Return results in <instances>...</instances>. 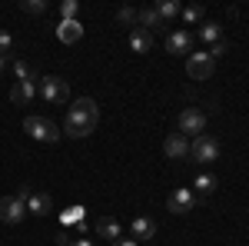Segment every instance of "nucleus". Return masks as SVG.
<instances>
[{
  "label": "nucleus",
  "mask_w": 249,
  "mask_h": 246,
  "mask_svg": "<svg viewBox=\"0 0 249 246\" xmlns=\"http://www.w3.org/2000/svg\"><path fill=\"white\" fill-rule=\"evenodd\" d=\"M96 123H100V107H96L90 96H80L77 103L67 110L63 133L73 136V140H80V136H90V133L96 130Z\"/></svg>",
  "instance_id": "nucleus-1"
},
{
  "label": "nucleus",
  "mask_w": 249,
  "mask_h": 246,
  "mask_svg": "<svg viewBox=\"0 0 249 246\" xmlns=\"http://www.w3.org/2000/svg\"><path fill=\"white\" fill-rule=\"evenodd\" d=\"M23 130H27V136H34L37 143H57L60 136H63L53 120H47V116H40V114L27 116V120H23Z\"/></svg>",
  "instance_id": "nucleus-2"
},
{
  "label": "nucleus",
  "mask_w": 249,
  "mask_h": 246,
  "mask_svg": "<svg viewBox=\"0 0 249 246\" xmlns=\"http://www.w3.org/2000/svg\"><path fill=\"white\" fill-rule=\"evenodd\" d=\"M37 90L47 103H67V100H70V83H67L63 76H40Z\"/></svg>",
  "instance_id": "nucleus-3"
},
{
  "label": "nucleus",
  "mask_w": 249,
  "mask_h": 246,
  "mask_svg": "<svg viewBox=\"0 0 249 246\" xmlns=\"http://www.w3.org/2000/svg\"><path fill=\"white\" fill-rule=\"evenodd\" d=\"M179 133L183 136H203L206 133V114L199 107H186L179 114Z\"/></svg>",
  "instance_id": "nucleus-4"
},
{
  "label": "nucleus",
  "mask_w": 249,
  "mask_h": 246,
  "mask_svg": "<svg viewBox=\"0 0 249 246\" xmlns=\"http://www.w3.org/2000/svg\"><path fill=\"white\" fill-rule=\"evenodd\" d=\"M199 203V196L193 193L190 187H179L170 193V200H166V209L170 213H176V216H186V213H193V207Z\"/></svg>",
  "instance_id": "nucleus-5"
},
{
  "label": "nucleus",
  "mask_w": 249,
  "mask_h": 246,
  "mask_svg": "<svg viewBox=\"0 0 249 246\" xmlns=\"http://www.w3.org/2000/svg\"><path fill=\"white\" fill-rule=\"evenodd\" d=\"M190 156L196 160V163H213L216 156H219V143L213 140L210 133H203V136H196L190 143Z\"/></svg>",
  "instance_id": "nucleus-6"
},
{
  "label": "nucleus",
  "mask_w": 249,
  "mask_h": 246,
  "mask_svg": "<svg viewBox=\"0 0 249 246\" xmlns=\"http://www.w3.org/2000/svg\"><path fill=\"white\" fill-rule=\"evenodd\" d=\"M213 67H216V60L210 54H190L186 57V74H190V80H210Z\"/></svg>",
  "instance_id": "nucleus-7"
},
{
  "label": "nucleus",
  "mask_w": 249,
  "mask_h": 246,
  "mask_svg": "<svg viewBox=\"0 0 249 246\" xmlns=\"http://www.w3.org/2000/svg\"><path fill=\"white\" fill-rule=\"evenodd\" d=\"M23 216H27V207H23V200H17V196H0V220H3V223L17 227Z\"/></svg>",
  "instance_id": "nucleus-8"
},
{
  "label": "nucleus",
  "mask_w": 249,
  "mask_h": 246,
  "mask_svg": "<svg viewBox=\"0 0 249 246\" xmlns=\"http://www.w3.org/2000/svg\"><path fill=\"white\" fill-rule=\"evenodd\" d=\"M23 207H27V213H34V216H47V213H53V196L43 193V189H30L27 200H23Z\"/></svg>",
  "instance_id": "nucleus-9"
},
{
  "label": "nucleus",
  "mask_w": 249,
  "mask_h": 246,
  "mask_svg": "<svg viewBox=\"0 0 249 246\" xmlns=\"http://www.w3.org/2000/svg\"><path fill=\"white\" fill-rule=\"evenodd\" d=\"M166 54L173 57H190L193 54V34L190 30H173L166 37Z\"/></svg>",
  "instance_id": "nucleus-10"
},
{
  "label": "nucleus",
  "mask_w": 249,
  "mask_h": 246,
  "mask_svg": "<svg viewBox=\"0 0 249 246\" xmlns=\"http://www.w3.org/2000/svg\"><path fill=\"white\" fill-rule=\"evenodd\" d=\"M163 153H166L170 160H186V156H190V136L170 133V136L163 140Z\"/></svg>",
  "instance_id": "nucleus-11"
},
{
  "label": "nucleus",
  "mask_w": 249,
  "mask_h": 246,
  "mask_svg": "<svg viewBox=\"0 0 249 246\" xmlns=\"http://www.w3.org/2000/svg\"><path fill=\"white\" fill-rule=\"evenodd\" d=\"M130 50L133 54H150L153 50V34L143 30V27H133L130 30Z\"/></svg>",
  "instance_id": "nucleus-12"
},
{
  "label": "nucleus",
  "mask_w": 249,
  "mask_h": 246,
  "mask_svg": "<svg viewBox=\"0 0 249 246\" xmlns=\"http://www.w3.org/2000/svg\"><path fill=\"white\" fill-rule=\"evenodd\" d=\"M34 96H37V83H23V80H17L14 90H10V100H14L17 107H30Z\"/></svg>",
  "instance_id": "nucleus-13"
},
{
  "label": "nucleus",
  "mask_w": 249,
  "mask_h": 246,
  "mask_svg": "<svg viewBox=\"0 0 249 246\" xmlns=\"http://www.w3.org/2000/svg\"><path fill=\"white\" fill-rule=\"evenodd\" d=\"M80 37H83L80 20H60V23H57V40H60V43H77Z\"/></svg>",
  "instance_id": "nucleus-14"
},
{
  "label": "nucleus",
  "mask_w": 249,
  "mask_h": 246,
  "mask_svg": "<svg viewBox=\"0 0 249 246\" xmlns=\"http://www.w3.org/2000/svg\"><path fill=\"white\" fill-rule=\"evenodd\" d=\"M96 236H103V240H120V223H116L113 216H100V220H96Z\"/></svg>",
  "instance_id": "nucleus-15"
},
{
  "label": "nucleus",
  "mask_w": 249,
  "mask_h": 246,
  "mask_svg": "<svg viewBox=\"0 0 249 246\" xmlns=\"http://www.w3.org/2000/svg\"><path fill=\"white\" fill-rule=\"evenodd\" d=\"M130 229H133V240H153L156 236V223L150 216H136Z\"/></svg>",
  "instance_id": "nucleus-16"
},
{
  "label": "nucleus",
  "mask_w": 249,
  "mask_h": 246,
  "mask_svg": "<svg viewBox=\"0 0 249 246\" xmlns=\"http://www.w3.org/2000/svg\"><path fill=\"white\" fill-rule=\"evenodd\" d=\"M153 10H156V17L163 20V23H170V20H176V17H179V10H183V7H179L176 0H160V3H156Z\"/></svg>",
  "instance_id": "nucleus-17"
},
{
  "label": "nucleus",
  "mask_w": 249,
  "mask_h": 246,
  "mask_svg": "<svg viewBox=\"0 0 249 246\" xmlns=\"http://www.w3.org/2000/svg\"><path fill=\"white\" fill-rule=\"evenodd\" d=\"M136 27H143V30H150V34H153L156 27H163V20L156 17L153 7H146V10H140V14H136Z\"/></svg>",
  "instance_id": "nucleus-18"
},
{
  "label": "nucleus",
  "mask_w": 249,
  "mask_h": 246,
  "mask_svg": "<svg viewBox=\"0 0 249 246\" xmlns=\"http://www.w3.org/2000/svg\"><path fill=\"white\" fill-rule=\"evenodd\" d=\"M10 67H14V74H17V80H23V83H40L37 70H34V67H30L27 60H14Z\"/></svg>",
  "instance_id": "nucleus-19"
},
{
  "label": "nucleus",
  "mask_w": 249,
  "mask_h": 246,
  "mask_svg": "<svg viewBox=\"0 0 249 246\" xmlns=\"http://www.w3.org/2000/svg\"><path fill=\"white\" fill-rule=\"evenodd\" d=\"M203 17H206V10H203L199 3H190V7H183V10H179V20H183L186 27H193V23H203Z\"/></svg>",
  "instance_id": "nucleus-20"
},
{
  "label": "nucleus",
  "mask_w": 249,
  "mask_h": 246,
  "mask_svg": "<svg viewBox=\"0 0 249 246\" xmlns=\"http://www.w3.org/2000/svg\"><path fill=\"white\" fill-rule=\"evenodd\" d=\"M199 40H206V43H219V40H223V27H219V23H199Z\"/></svg>",
  "instance_id": "nucleus-21"
},
{
  "label": "nucleus",
  "mask_w": 249,
  "mask_h": 246,
  "mask_svg": "<svg viewBox=\"0 0 249 246\" xmlns=\"http://www.w3.org/2000/svg\"><path fill=\"white\" fill-rule=\"evenodd\" d=\"M213 189H216V176H210V173L196 176V183H193V193H196V196H210Z\"/></svg>",
  "instance_id": "nucleus-22"
},
{
  "label": "nucleus",
  "mask_w": 249,
  "mask_h": 246,
  "mask_svg": "<svg viewBox=\"0 0 249 246\" xmlns=\"http://www.w3.org/2000/svg\"><path fill=\"white\" fill-rule=\"evenodd\" d=\"M136 14H140L136 7H120V10H116V20H120L123 27H136Z\"/></svg>",
  "instance_id": "nucleus-23"
},
{
  "label": "nucleus",
  "mask_w": 249,
  "mask_h": 246,
  "mask_svg": "<svg viewBox=\"0 0 249 246\" xmlns=\"http://www.w3.org/2000/svg\"><path fill=\"white\" fill-rule=\"evenodd\" d=\"M20 10H23V14H34V17H40V14L47 10V0H23V3H20Z\"/></svg>",
  "instance_id": "nucleus-24"
},
{
  "label": "nucleus",
  "mask_w": 249,
  "mask_h": 246,
  "mask_svg": "<svg viewBox=\"0 0 249 246\" xmlns=\"http://www.w3.org/2000/svg\"><path fill=\"white\" fill-rule=\"evenodd\" d=\"M77 10H80L77 0H63V3H60V17L63 20H77Z\"/></svg>",
  "instance_id": "nucleus-25"
},
{
  "label": "nucleus",
  "mask_w": 249,
  "mask_h": 246,
  "mask_svg": "<svg viewBox=\"0 0 249 246\" xmlns=\"http://www.w3.org/2000/svg\"><path fill=\"white\" fill-rule=\"evenodd\" d=\"M83 213H87L83 207H70L63 213V223H80V227H83Z\"/></svg>",
  "instance_id": "nucleus-26"
},
{
  "label": "nucleus",
  "mask_w": 249,
  "mask_h": 246,
  "mask_svg": "<svg viewBox=\"0 0 249 246\" xmlns=\"http://www.w3.org/2000/svg\"><path fill=\"white\" fill-rule=\"evenodd\" d=\"M0 54H3V57H10V54H14V37H10L7 30H0Z\"/></svg>",
  "instance_id": "nucleus-27"
},
{
  "label": "nucleus",
  "mask_w": 249,
  "mask_h": 246,
  "mask_svg": "<svg viewBox=\"0 0 249 246\" xmlns=\"http://www.w3.org/2000/svg\"><path fill=\"white\" fill-rule=\"evenodd\" d=\"M206 54H210L213 60H216V57H223V54H226V43H223V40H219V43H213V47L206 50Z\"/></svg>",
  "instance_id": "nucleus-28"
},
{
  "label": "nucleus",
  "mask_w": 249,
  "mask_h": 246,
  "mask_svg": "<svg viewBox=\"0 0 249 246\" xmlns=\"http://www.w3.org/2000/svg\"><path fill=\"white\" fill-rule=\"evenodd\" d=\"M70 246H96L93 240H83V236H80V240H70Z\"/></svg>",
  "instance_id": "nucleus-29"
},
{
  "label": "nucleus",
  "mask_w": 249,
  "mask_h": 246,
  "mask_svg": "<svg viewBox=\"0 0 249 246\" xmlns=\"http://www.w3.org/2000/svg\"><path fill=\"white\" fill-rule=\"evenodd\" d=\"M113 246H140V243H136V240H116Z\"/></svg>",
  "instance_id": "nucleus-30"
},
{
  "label": "nucleus",
  "mask_w": 249,
  "mask_h": 246,
  "mask_svg": "<svg viewBox=\"0 0 249 246\" xmlns=\"http://www.w3.org/2000/svg\"><path fill=\"white\" fill-rule=\"evenodd\" d=\"M7 63H10V57H3V54H0V74L7 70Z\"/></svg>",
  "instance_id": "nucleus-31"
}]
</instances>
